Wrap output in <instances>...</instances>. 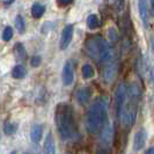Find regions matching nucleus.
<instances>
[{
    "mask_svg": "<svg viewBox=\"0 0 154 154\" xmlns=\"http://www.w3.org/2000/svg\"><path fill=\"white\" fill-rule=\"evenodd\" d=\"M86 52L95 62L101 64H109L114 58V51L109 43L99 35H94L86 41Z\"/></svg>",
    "mask_w": 154,
    "mask_h": 154,
    "instance_id": "nucleus-4",
    "label": "nucleus"
},
{
    "mask_svg": "<svg viewBox=\"0 0 154 154\" xmlns=\"http://www.w3.org/2000/svg\"><path fill=\"white\" fill-rule=\"evenodd\" d=\"M12 2H14V0H4V5L5 6H9Z\"/></svg>",
    "mask_w": 154,
    "mask_h": 154,
    "instance_id": "nucleus-27",
    "label": "nucleus"
},
{
    "mask_svg": "<svg viewBox=\"0 0 154 154\" xmlns=\"http://www.w3.org/2000/svg\"><path fill=\"white\" fill-rule=\"evenodd\" d=\"M126 89H128V87L124 84H119L115 91V109L117 116H119V114H121L122 107H123L125 99H126Z\"/></svg>",
    "mask_w": 154,
    "mask_h": 154,
    "instance_id": "nucleus-5",
    "label": "nucleus"
},
{
    "mask_svg": "<svg viewBox=\"0 0 154 154\" xmlns=\"http://www.w3.org/2000/svg\"><path fill=\"white\" fill-rule=\"evenodd\" d=\"M41 63H42V57H41V56H34V57L30 59V65L32 66V67H37V66H39Z\"/></svg>",
    "mask_w": 154,
    "mask_h": 154,
    "instance_id": "nucleus-23",
    "label": "nucleus"
},
{
    "mask_svg": "<svg viewBox=\"0 0 154 154\" xmlns=\"http://www.w3.org/2000/svg\"><path fill=\"white\" fill-rule=\"evenodd\" d=\"M86 22H87V27H88L89 29H97V28H100V26H101L100 19L95 15V14L88 15Z\"/></svg>",
    "mask_w": 154,
    "mask_h": 154,
    "instance_id": "nucleus-15",
    "label": "nucleus"
},
{
    "mask_svg": "<svg viewBox=\"0 0 154 154\" xmlns=\"http://www.w3.org/2000/svg\"><path fill=\"white\" fill-rule=\"evenodd\" d=\"M12 154H15V153H12Z\"/></svg>",
    "mask_w": 154,
    "mask_h": 154,
    "instance_id": "nucleus-30",
    "label": "nucleus"
},
{
    "mask_svg": "<svg viewBox=\"0 0 154 154\" xmlns=\"http://www.w3.org/2000/svg\"><path fill=\"white\" fill-rule=\"evenodd\" d=\"M145 154H154V148L153 147H149V148L146 151V153Z\"/></svg>",
    "mask_w": 154,
    "mask_h": 154,
    "instance_id": "nucleus-28",
    "label": "nucleus"
},
{
    "mask_svg": "<svg viewBox=\"0 0 154 154\" xmlns=\"http://www.w3.org/2000/svg\"><path fill=\"white\" fill-rule=\"evenodd\" d=\"M15 27H16V30L19 31L20 34H23V32H24V29H26V23H24V20H23V17L21 15H16Z\"/></svg>",
    "mask_w": 154,
    "mask_h": 154,
    "instance_id": "nucleus-20",
    "label": "nucleus"
},
{
    "mask_svg": "<svg viewBox=\"0 0 154 154\" xmlns=\"http://www.w3.org/2000/svg\"><path fill=\"white\" fill-rule=\"evenodd\" d=\"M138 7H139V14H140V17H141V20H143L144 24L147 27V26H148V15H149L148 6H147V0H139Z\"/></svg>",
    "mask_w": 154,
    "mask_h": 154,
    "instance_id": "nucleus-12",
    "label": "nucleus"
},
{
    "mask_svg": "<svg viewBox=\"0 0 154 154\" xmlns=\"http://www.w3.org/2000/svg\"><path fill=\"white\" fill-rule=\"evenodd\" d=\"M23 154H29V153H23Z\"/></svg>",
    "mask_w": 154,
    "mask_h": 154,
    "instance_id": "nucleus-29",
    "label": "nucleus"
},
{
    "mask_svg": "<svg viewBox=\"0 0 154 154\" xmlns=\"http://www.w3.org/2000/svg\"><path fill=\"white\" fill-rule=\"evenodd\" d=\"M91 97V89L88 87H81L75 92V99L80 104H85Z\"/></svg>",
    "mask_w": 154,
    "mask_h": 154,
    "instance_id": "nucleus-10",
    "label": "nucleus"
},
{
    "mask_svg": "<svg viewBox=\"0 0 154 154\" xmlns=\"http://www.w3.org/2000/svg\"><path fill=\"white\" fill-rule=\"evenodd\" d=\"M149 5H151V14H153V12H154V0H149Z\"/></svg>",
    "mask_w": 154,
    "mask_h": 154,
    "instance_id": "nucleus-26",
    "label": "nucleus"
},
{
    "mask_svg": "<svg viewBox=\"0 0 154 154\" xmlns=\"http://www.w3.org/2000/svg\"><path fill=\"white\" fill-rule=\"evenodd\" d=\"M13 37V28L12 27H6L4 31H2V39L5 41V42H8V41H11Z\"/></svg>",
    "mask_w": 154,
    "mask_h": 154,
    "instance_id": "nucleus-22",
    "label": "nucleus"
},
{
    "mask_svg": "<svg viewBox=\"0 0 154 154\" xmlns=\"http://www.w3.org/2000/svg\"><path fill=\"white\" fill-rule=\"evenodd\" d=\"M56 125L60 137L64 140L73 139L78 134L74 111L69 103H59L56 108Z\"/></svg>",
    "mask_w": 154,
    "mask_h": 154,
    "instance_id": "nucleus-1",
    "label": "nucleus"
},
{
    "mask_svg": "<svg viewBox=\"0 0 154 154\" xmlns=\"http://www.w3.org/2000/svg\"><path fill=\"white\" fill-rule=\"evenodd\" d=\"M58 1H59V4H60V5H63V6H66V5H69V4H71L73 0H58Z\"/></svg>",
    "mask_w": 154,
    "mask_h": 154,
    "instance_id": "nucleus-25",
    "label": "nucleus"
},
{
    "mask_svg": "<svg viewBox=\"0 0 154 154\" xmlns=\"http://www.w3.org/2000/svg\"><path fill=\"white\" fill-rule=\"evenodd\" d=\"M26 73H27V71L22 65H16L14 66V69H12V77L14 79H22L26 77Z\"/></svg>",
    "mask_w": 154,
    "mask_h": 154,
    "instance_id": "nucleus-18",
    "label": "nucleus"
},
{
    "mask_svg": "<svg viewBox=\"0 0 154 154\" xmlns=\"http://www.w3.org/2000/svg\"><path fill=\"white\" fill-rule=\"evenodd\" d=\"M140 99V89L137 84H132L126 89V99L121 110V121L125 128H131L136 122L138 114V103Z\"/></svg>",
    "mask_w": 154,
    "mask_h": 154,
    "instance_id": "nucleus-3",
    "label": "nucleus"
},
{
    "mask_svg": "<svg viewBox=\"0 0 154 154\" xmlns=\"http://www.w3.org/2000/svg\"><path fill=\"white\" fill-rule=\"evenodd\" d=\"M17 130V124L15 123H11V122H6L5 125H4V132L8 134V136H11V134H13L14 132H16Z\"/></svg>",
    "mask_w": 154,
    "mask_h": 154,
    "instance_id": "nucleus-21",
    "label": "nucleus"
},
{
    "mask_svg": "<svg viewBox=\"0 0 154 154\" xmlns=\"http://www.w3.org/2000/svg\"><path fill=\"white\" fill-rule=\"evenodd\" d=\"M43 154H56V146H54V140L51 133L46 134L44 139V145H43Z\"/></svg>",
    "mask_w": 154,
    "mask_h": 154,
    "instance_id": "nucleus-9",
    "label": "nucleus"
},
{
    "mask_svg": "<svg viewBox=\"0 0 154 154\" xmlns=\"http://www.w3.org/2000/svg\"><path fill=\"white\" fill-rule=\"evenodd\" d=\"M42 134H43V129L39 124H34L30 129V139L34 144L39 143V140L42 139Z\"/></svg>",
    "mask_w": 154,
    "mask_h": 154,
    "instance_id": "nucleus-13",
    "label": "nucleus"
},
{
    "mask_svg": "<svg viewBox=\"0 0 154 154\" xmlns=\"http://www.w3.org/2000/svg\"><path fill=\"white\" fill-rule=\"evenodd\" d=\"M108 103L104 97H99L91 104L86 115V130L88 133H97L107 123Z\"/></svg>",
    "mask_w": 154,
    "mask_h": 154,
    "instance_id": "nucleus-2",
    "label": "nucleus"
},
{
    "mask_svg": "<svg viewBox=\"0 0 154 154\" xmlns=\"http://www.w3.org/2000/svg\"><path fill=\"white\" fill-rule=\"evenodd\" d=\"M62 79H63V84L65 86L72 85V82L74 80V71H73V65H72L71 62L65 63V65L63 67Z\"/></svg>",
    "mask_w": 154,
    "mask_h": 154,
    "instance_id": "nucleus-7",
    "label": "nucleus"
},
{
    "mask_svg": "<svg viewBox=\"0 0 154 154\" xmlns=\"http://www.w3.org/2000/svg\"><path fill=\"white\" fill-rule=\"evenodd\" d=\"M147 139V133L143 130H140L136 133L134 136V139H133V148L136 151H140L143 149L144 146H145V143H146Z\"/></svg>",
    "mask_w": 154,
    "mask_h": 154,
    "instance_id": "nucleus-8",
    "label": "nucleus"
},
{
    "mask_svg": "<svg viewBox=\"0 0 154 154\" xmlns=\"http://www.w3.org/2000/svg\"><path fill=\"white\" fill-rule=\"evenodd\" d=\"M96 154H110V153H109V151L107 148H100V149H97Z\"/></svg>",
    "mask_w": 154,
    "mask_h": 154,
    "instance_id": "nucleus-24",
    "label": "nucleus"
},
{
    "mask_svg": "<svg viewBox=\"0 0 154 154\" xmlns=\"http://www.w3.org/2000/svg\"><path fill=\"white\" fill-rule=\"evenodd\" d=\"M14 54H15L16 58L20 59V60L26 59L27 52H26V49H24L22 43H16L15 45H14Z\"/></svg>",
    "mask_w": 154,
    "mask_h": 154,
    "instance_id": "nucleus-17",
    "label": "nucleus"
},
{
    "mask_svg": "<svg viewBox=\"0 0 154 154\" xmlns=\"http://www.w3.org/2000/svg\"><path fill=\"white\" fill-rule=\"evenodd\" d=\"M44 12H45V6L41 5L38 2H36V4H34L31 6V15L34 16L35 19H39L44 14Z\"/></svg>",
    "mask_w": 154,
    "mask_h": 154,
    "instance_id": "nucleus-16",
    "label": "nucleus"
},
{
    "mask_svg": "<svg viewBox=\"0 0 154 154\" xmlns=\"http://www.w3.org/2000/svg\"><path fill=\"white\" fill-rule=\"evenodd\" d=\"M73 32H74V27L73 24H67L63 29L62 35H60V42H59V48L60 50L67 49V46L71 44L72 38H73Z\"/></svg>",
    "mask_w": 154,
    "mask_h": 154,
    "instance_id": "nucleus-6",
    "label": "nucleus"
},
{
    "mask_svg": "<svg viewBox=\"0 0 154 154\" xmlns=\"http://www.w3.org/2000/svg\"><path fill=\"white\" fill-rule=\"evenodd\" d=\"M81 73H82V77L84 79H92L95 75V71L91 64H85L81 69Z\"/></svg>",
    "mask_w": 154,
    "mask_h": 154,
    "instance_id": "nucleus-19",
    "label": "nucleus"
},
{
    "mask_svg": "<svg viewBox=\"0 0 154 154\" xmlns=\"http://www.w3.org/2000/svg\"><path fill=\"white\" fill-rule=\"evenodd\" d=\"M116 75V65L109 63L103 71V79L106 82H111Z\"/></svg>",
    "mask_w": 154,
    "mask_h": 154,
    "instance_id": "nucleus-14",
    "label": "nucleus"
},
{
    "mask_svg": "<svg viewBox=\"0 0 154 154\" xmlns=\"http://www.w3.org/2000/svg\"><path fill=\"white\" fill-rule=\"evenodd\" d=\"M102 134H101V140L104 143V145H110L111 143V138H112V128H111V124L107 122L104 124V126L102 128Z\"/></svg>",
    "mask_w": 154,
    "mask_h": 154,
    "instance_id": "nucleus-11",
    "label": "nucleus"
}]
</instances>
